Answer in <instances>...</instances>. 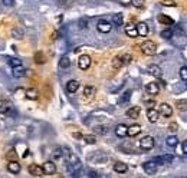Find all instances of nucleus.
Here are the masks:
<instances>
[{
    "label": "nucleus",
    "instance_id": "1",
    "mask_svg": "<svg viewBox=\"0 0 187 178\" xmlns=\"http://www.w3.org/2000/svg\"><path fill=\"white\" fill-rule=\"evenodd\" d=\"M62 149H63V152L66 154L68 167H71V170H81V161H79V158L75 154H72L69 148H62Z\"/></svg>",
    "mask_w": 187,
    "mask_h": 178
},
{
    "label": "nucleus",
    "instance_id": "2",
    "mask_svg": "<svg viewBox=\"0 0 187 178\" xmlns=\"http://www.w3.org/2000/svg\"><path fill=\"white\" fill-rule=\"evenodd\" d=\"M141 50L142 53L147 55V56H153L157 52V45L153 40H144L141 43Z\"/></svg>",
    "mask_w": 187,
    "mask_h": 178
},
{
    "label": "nucleus",
    "instance_id": "3",
    "mask_svg": "<svg viewBox=\"0 0 187 178\" xmlns=\"http://www.w3.org/2000/svg\"><path fill=\"white\" fill-rule=\"evenodd\" d=\"M142 168H144V172H146V174L154 175L158 170V164H157L155 159H153V161H147V162L142 164Z\"/></svg>",
    "mask_w": 187,
    "mask_h": 178
},
{
    "label": "nucleus",
    "instance_id": "4",
    "mask_svg": "<svg viewBox=\"0 0 187 178\" xmlns=\"http://www.w3.org/2000/svg\"><path fill=\"white\" fill-rule=\"evenodd\" d=\"M140 147H141L142 151H150V149L154 148V138L147 135V137L141 138V141H140Z\"/></svg>",
    "mask_w": 187,
    "mask_h": 178
},
{
    "label": "nucleus",
    "instance_id": "5",
    "mask_svg": "<svg viewBox=\"0 0 187 178\" xmlns=\"http://www.w3.org/2000/svg\"><path fill=\"white\" fill-rule=\"evenodd\" d=\"M78 66H79V69L87 71L88 68L91 66V56H88V55H81L78 59Z\"/></svg>",
    "mask_w": 187,
    "mask_h": 178
},
{
    "label": "nucleus",
    "instance_id": "6",
    "mask_svg": "<svg viewBox=\"0 0 187 178\" xmlns=\"http://www.w3.org/2000/svg\"><path fill=\"white\" fill-rule=\"evenodd\" d=\"M96 29L100 30L101 33H109V32L112 30V25L107 20H100L98 22V25H96Z\"/></svg>",
    "mask_w": 187,
    "mask_h": 178
},
{
    "label": "nucleus",
    "instance_id": "7",
    "mask_svg": "<svg viewBox=\"0 0 187 178\" xmlns=\"http://www.w3.org/2000/svg\"><path fill=\"white\" fill-rule=\"evenodd\" d=\"M42 170H43V174L52 175V174H55V171H56V165H55L52 161H46V162H43Z\"/></svg>",
    "mask_w": 187,
    "mask_h": 178
},
{
    "label": "nucleus",
    "instance_id": "8",
    "mask_svg": "<svg viewBox=\"0 0 187 178\" xmlns=\"http://www.w3.org/2000/svg\"><path fill=\"white\" fill-rule=\"evenodd\" d=\"M135 27H137L138 36H147V35H148V32H150L148 25H147L146 22H140V23H138Z\"/></svg>",
    "mask_w": 187,
    "mask_h": 178
},
{
    "label": "nucleus",
    "instance_id": "9",
    "mask_svg": "<svg viewBox=\"0 0 187 178\" xmlns=\"http://www.w3.org/2000/svg\"><path fill=\"white\" fill-rule=\"evenodd\" d=\"M158 116H160V112L155 111L154 108H148V109H147V118H148L150 122L155 124V122L158 121Z\"/></svg>",
    "mask_w": 187,
    "mask_h": 178
},
{
    "label": "nucleus",
    "instance_id": "10",
    "mask_svg": "<svg viewBox=\"0 0 187 178\" xmlns=\"http://www.w3.org/2000/svg\"><path fill=\"white\" fill-rule=\"evenodd\" d=\"M146 92L148 93V95H157L158 92H160V86H158V83H155V82L147 83Z\"/></svg>",
    "mask_w": 187,
    "mask_h": 178
},
{
    "label": "nucleus",
    "instance_id": "11",
    "mask_svg": "<svg viewBox=\"0 0 187 178\" xmlns=\"http://www.w3.org/2000/svg\"><path fill=\"white\" fill-rule=\"evenodd\" d=\"M160 114H161L164 118H170L173 115V108L168 104H161L160 105Z\"/></svg>",
    "mask_w": 187,
    "mask_h": 178
},
{
    "label": "nucleus",
    "instance_id": "12",
    "mask_svg": "<svg viewBox=\"0 0 187 178\" xmlns=\"http://www.w3.org/2000/svg\"><path fill=\"white\" fill-rule=\"evenodd\" d=\"M173 159H174V155L173 154H166V155H161V157L155 158L157 164H170V162H173Z\"/></svg>",
    "mask_w": 187,
    "mask_h": 178
},
{
    "label": "nucleus",
    "instance_id": "13",
    "mask_svg": "<svg viewBox=\"0 0 187 178\" xmlns=\"http://www.w3.org/2000/svg\"><path fill=\"white\" fill-rule=\"evenodd\" d=\"M140 132H141V126L138 124L131 125V126H128V129H127V135H128V137H137Z\"/></svg>",
    "mask_w": 187,
    "mask_h": 178
},
{
    "label": "nucleus",
    "instance_id": "14",
    "mask_svg": "<svg viewBox=\"0 0 187 178\" xmlns=\"http://www.w3.org/2000/svg\"><path fill=\"white\" fill-rule=\"evenodd\" d=\"M7 170H9V172H12V174H19V172H20V164L17 161H9Z\"/></svg>",
    "mask_w": 187,
    "mask_h": 178
},
{
    "label": "nucleus",
    "instance_id": "15",
    "mask_svg": "<svg viewBox=\"0 0 187 178\" xmlns=\"http://www.w3.org/2000/svg\"><path fill=\"white\" fill-rule=\"evenodd\" d=\"M28 170H29V172L32 175H35V177H40V175H43V170H42V167L36 165V164L29 165V167H28Z\"/></svg>",
    "mask_w": 187,
    "mask_h": 178
},
{
    "label": "nucleus",
    "instance_id": "16",
    "mask_svg": "<svg viewBox=\"0 0 187 178\" xmlns=\"http://www.w3.org/2000/svg\"><path fill=\"white\" fill-rule=\"evenodd\" d=\"M148 73L151 75V76H154V78H161V69H160V66H157V65H150L148 66Z\"/></svg>",
    "mask_w": 187,
    "mask_h": 178
},
{
    "label": "nucleus",
    "instance_id": "17",
    "mask_svg": "<svg viewBox=\"0 0 187 178\" xmlns=\"http://www.w3.org/2000/svg\"><path fill=\"white\" fill-rule=\"evenodd\" d=\"M140 112H141L140 106H133V108H130L128 111H127V116L131 118V119H137L138 116H140Z\"/></svg>",
    "mask_w": 187,
    "mask_h": 178
},
{
    "label": "nucleus",
    "instance_id": "18",
    "mask_svg": "<svg viewBox=\"0 0 187 178\" xmlns=\"http://www.w3.org/2000/svg\"><path fill=\"white\" fill-rule=\"evenodd\" d=\"M114 171L115 172H120V174H124V172H127L128 171V165L125 164V162H115L114 164Z\"/></svg>",
    "mask_w": 187,
    "mask_h": 178
},
{
    "label": "nucleus",
    "instance_id": "19",
    "mask_svg": "<svg viewBox=\"0 0 187 178\" xmlns=\"http://www.w3.org/2000/svg\"><path fill=\"white\" fill-rule=\"evenodd\" d=\"M125 33H127V36H130V37H137L138 36L137 27H135L133 23H128V25L125 26Z\"/></svg>",
    "mask_w": 187,
    "mask_h": 178
},
{
    "label": "nucleus",
    "instance_id": "20",
    "mask_svg": "<svg viewBox=\"0 0 187 178\" xmlns=\"http://www.w3.org/2000/svg\"><path fill=\"white\" fill-rule=\"evenodd\" d=\"M127 129H128V126H127V125H124V124H118V125L115 126V134H117V137H120V138L125 137V135H127Z\"/></svg>",
    "mask_w": 187,
    "mask_h": 178
},
{
    "label": "nucleus",
    "instance_id": "21",
    "mask_svg": "<svg viewBox=\"0 0 187 178\" xmlns=\"http://www.w3.org/2000/svg\"><path fill=\"white\" fill-rule=\"evenodd\" d=\"M25 95L28 99H32V101H36L37 98H39V92H37V89H35V88H29V89H26Z\"/></svg>",
    "mask_w": 187,
    "mask_h": 178
},
{
    "label": "nucleus",
    "instance_id": "22",
    "mask_svg": "<svg viewBox=\"0 0 187 178\" xmlns=\"http://www.w3.org/2000/svg\"><path fill=\"white\" fill-rule=\"evenodd\" d=\"M79 89V82L78 81H75V79H72V81H69V82L66 83V91L71 92V93H75V92Z\"/></svg>",
    "mask_w": 187,
    "mask_h": 178
},
{
    "label": "nucleus",
    "instance_id": "23",
    "mask_svg": "<svg viewBox=\"0 0 187 178\" xmlns=\"http://www.w3.org/2000/svg\"><path fill=\"white\" fill-rule=\"evenodd\" d=\"M12 36L13 39H17V40H22L25 37V30L22 27H13L12 29Z\"/></svg>",
    "mask_w": 187,
    "mask_h": 178
},
{
    "label": "nucleus",
    "instance_id": "24",
    "mask_svg": "<svg viewBox=\"0 0 187 178\" xmlns=\"http://www.w3.org/2000/svg\"><path fill=\"white\" fill-rule=\"evenodd\" d=\"M94 95H95V86L87 85V86L83 88V96H85V98L91 99V98H94Z\"/></svg>",
    "mask_w": 187,
    "mask_h": 178
},
{
    "label": "nucleus",
    "instance_id": "25",
    "mask_svg": "<svg viewBox=\"0 0 187 178\" xmlns=\"http://www.w3.org/2000/svg\"><path fill=\"white\" fill-rule=\"evenodd\" d=\"M25 75H26V69L23 65H19V66L13 68V76H16V78H23Z\"/></svg>",
    "mask_w": 187,
    "mask_h": 178
},
{
    "label": "nucleus",
    "instance_id": "26",
    "mask_svg": "<svg viewBox=\"0 0 187 178\" xmlns=\"http://www.w3.org/2000/svg\"><path fill=\"white\" fill-rule=\"evenodd\" d=\"M158 22L161 23V25H167V26H170V25H173L174 23V20L171 19L170 16H167V14H158Z\"/></svg>",
    "mask_w": 187,
    "mask_h": 178
},
{
    "label": "nucleus",
    "instance_id": "27",
    "mask_svg": "<svg viewBox=\"0 0 187 178\" xmlns=\"http://www.w3.org/2000/svg\"><path fill=\"white\" fill-rule=\"evenodd\" d=\"M33 60H35V63H36V65H43V63L46 62L45 53H43V52H36V53H35V56H33Z\"/></svg>",
    "mask_w": 187,
    "mask_h": 178
},
{
    "label": "nucleus",
    "instance_id": "28",
    "mask_svg": "<svg viewBox=\"0 0 187 178\" xmlns=\"http://www.w3.org/2000/svg\"><path fill=\"white\" fill-rule=\"evenodd\" d=\"M166 144L168 145L170 148H174V147H177V145H179V139H177V137H176V135H170V137H167Z\"/></svg>",
    "mask_w": 187,
    "mask_h": 178
},
{
    "label": "nucleus",
    "instance_id": "29",
    "mask_svg": "<svg viewBox=\"0 0 187 178\" xmlns=\"http://www.w3.org/2000/svg\"><path fill=\"white\" fill-rule=\"evenodd\" d=\"M59 66L62 68V69H68V68L71 66V60H69V58H68L66 55L59 59Z\"/></svg>",
    "mask_w": 187,
    "mask_h": 178
},
{
    "label": "nucleus",
    "instance_id": "30",
    "mask_svg": "<svg viewBox=\"0 0 187 178\" xmlns=\"http://www.w3.org/2000/svg\"><path fill=\"white\" fill-rule=\"evenodd\" d=\"M112 22H114L115 26H122L124 25V16H122L121 13H117V14H114V17H112Z\"/></svg>",
    "mask_w": 187,
    "mask_h": 178
},
{
    "label": "nucleus",
    "instance_id": "31",
    "mask_svg": "<svg viewBox=\"0 0 187 178\" xmlns=\"http://www.w3.org/2000/svg\"><path fill=\"white\" fill-rule=\"evenodd\" d=\"M121 66H124L122 65V60H121V56H115V58L112 59V68L114 69H120Z\"/></svg>",
    "mask_w": 187,
    "mask_h": 178
},
{
    "label": "nucleus",
    "instance_id": "32",
    "mask_svg": "<svg viewBox=\"0 0 187 178\" xmlns=\"http://www.w3.org/2000/svg\"><path fill=\"white\" fill-rule=\"evenodd\" d=\"M10 108V104L7 101H0V114H6Z\"/></svg>",
    "mask_w": 187,
    "mask_h": 178
},
{
    "label": "nucleus",
    "instance_id": "33",
    "mask_svg": "<svg viewBox=\"0 0 187 178\" xmlns=\"http://www.w3.org/2000/svg\"><path fill=\"white\" fill-rule=\"evenodd\" d=\"M7 62H9V65H10L12 68L22 65V60H20V59H17V58H7Z\"/></svg>",
    "mask_w": 187,
    "mask_h": 178
},
{
    "label": "nucleus",
    "instance_id": "34",
    "mask_svg": "<svg viewBox=\"0 0 187 178\" xmlns=\"http://www.w3.org/2000/svg\"><path fill=\"white\" fill-rule=\"evenodd\" d=\"M179 75H180V79L187 82V66H181L179 71Z\"/></svg>",
    "mask_w": 187,
    "mask_h": 178
},
{
    "label": "nucleus",
    "instance_id": "35",
    "mask_svg": "<svg viewBox=\"0 0 187 178\" xmlns=\"http://www.w3.org/2000/svg\"><path fill=\"white\" fill-rule=\"evenodd\" d=\"M121 60H122V65H130L131 63V60H133V56L130 53H125L121 56Z\"/></svg>",
    "mask_w": 187,
    "mask_h": 178
},
{
    "label": "nucleus",
    "instance_id": "36",
    "mask_svg": "<svg viewBox=\"0 0 187 178\" xmlns=\"http://www.w3.org/2000/svg\"><path fill=\"white\" fill-rule=\"evenodd\" d=\"M62 155H63V149L62 148H56L53 152H52V158H53V159H59Z\"/></svg>",
    "mask_w": 187,
    "mask_h": 178
},
{
    "label": "nucleus",
    "instance_id": "37",
    "mask_svg": "<svg viewBox=\"0 0 187 178\" xmlns=\"http://www.w3.org/2000/svg\"><path fill=\"white\" fill-rule=\"evenodd\" d=\"M6 158H9L10 161H16V158H17V152L15 151V149H10L7 154H6Z\"/></svg>",
    "mask_w": 187,
    "mask_h": 178
},
{
    "label": "nucleus",
    "instance_id": "38",
    "mask_svg": "<svg viewBox=\"0 0 187 178\" xmlns=\"http://www.w3.org/2000/svg\"><path fill=\"white\" fill-rule=\"evenodd\" d=\"M176 106L179 108V111H186L187 109V101H177V104H176Z\"/></svg>",
    "mask_w": 187,
    "mask_h": 178
},
{
    "label": "nucleus",
    "instance_id": "39",
    "mask_svg": "<svg viewBox=\"0 0 187 178\" xmlns=\"http://www.w3.org/2000/svg\"><path fill=\"white\" fill-rule=\"evenodd\" d=\"M94 132L104 135V134L108 132V128H107V126H95V128H94Z\"/></svg>",
    "mask_w": 187,
    "mask_h": 178
},
{
    "label": "nucleus",
    "instance_id": "40",
    "mask_svg": "<svg viewBox=\"0 0 187 178\" xmlns=\"http://www.w3.org/2000/svg\"><path fill=\"white\" fill-rule=\"evenodd\" d=\"M130 98H131V92L127 91V92L124 93V95L121 96V101H120V102H121V104H127V102L130 101Z\"/></svg>",
    "mask_w": 187,
    "mask_h": 178
},
{
    "label": "nucleus",
    "instance_id": "41",
    "mask_svg": "<svg viewBox=\"0 0 187 178\" xmlns=\"http://www.w3.org/2000/svg\"><path fill=\"white\" fill-rule=\"evenodd\" d=\"M83 139H85V142H87V144H95V142H96L95 135H85V137H83Z\"/></svg>",
    "mask_w": 187,
    "mask_h": 178
},
{
    "label": "nucleus",
    "instance_id": "42",
    "mask_svg": "<svg viewBox=\"0 0 187 178\" xmlns=\"http://www.w3.org/2000/svg\"><path fill=\"white\" fill-rule=\"evenodd\" d=\"M131 3H133L134 7L141 9L142 6H144V3H146V0H131Z\"/></svg>",
    "mask_w": 187,
    "mask_h": 178
},
{
    "label": "nucleus",
    "instance_id": "43",
    "mask_svg": "<svg viewBox=\"0 0 187 178\" xmlns=\"http://www.w3.org/2000/svg\"><path fill=\"white\" fill-rule=\"evenodd\" d=\"M171 36H173V30L171 29H166L161 32V37H164V39H170Z\"/></svg>",
    "mask_w": 187,
    "mask_h": 178
},
{
    "label": "nucleus",
    "instance_id": "44",
    "mask_svg": "<svg viewBox=\"0 0 187 178\" xmlns=\"http://www.w3.org/2000/svg\"><path fill=\"white\" fill-rule=\"evenodd\" d=\"M160 3L164 4V6H170V7H174V6H176L174 0H160Z\"/></svg>",
    "mask_w": 187,
    "mask_h": 178
},
{
    "label": "nucleus",
    "instance_id": "45",
    "mask_svg": "<svg viewBox=\"0 0 187 178\" xmlns=\"http://www.w3.org/2000/svg\"><path fill=\"white\" fill-rule=\"evenodd\" d=\"M177 129H179V125L176 124V122H171V124L168 125V131H170L171 134H174L176 131H177Z\"/></svg>",
    "mask_w": 187,
    "mask_h": 178
},
{
    "label": "nucleus",
    "instance_id": "46",
    "mask_svg": "<svg viewBox=\"0 0 187 178\" xmlns=\"http://www.w3.org/2000/svg\"><path fill=\"white\" fill-rule=\"evenodd\" d=\"M2 3H3L4 7H12L13 4H15V0H3Z\"/></svg>",
    "mask_w": 187,
    "mask_h": 178
},
{
    "label": "nucleus",
    "instance_id": "47",
    "mask_svg": "<svg viewBox=\"0 0 187 178\" xmlns=\"http://www.w3.org/2000/svg\"><path fill=\"white\" fill-rule=\"evenodd\" d=\"M79 26H81V29H85L88 26V22L85 19H82V20H79Z\"/></svg>",
    "mask_w": 187,
    "mask_h": 178
},
{
    "label": "nucleus",
    "instance_id": "48",
    "mask_svg": "<svg viewBox=\"0 0 187 178\" xmlns=\"http://www.w3.org/2000/svg\"><path fill=\"white\" fill-rule=\"evenodd\" d=\"M181 148H183V152L187 154V139H186V141H183V145H181Z\"/></svg>",
    "mask_w": 187,
    "mask_h": 178
},
{
    "label": "nucleus",
    "instance_id": "49",
    "mask_svg": "<svg viewBox=\"0 0 187 178\" xmlns=\"http://www.w3.org/2000/svg\"><path fill=\"white\" fill-rule=\"evenodd\" d=\"M74 138H76V139H81V138H83V135L81 132H75L74 134Z\"/></svg>",
    "mask_w": 187,
    "mask_h": 178
},
{
    "label": "nucleus",
    "instance_id": "50",
    "mask_svg": "<svg viewBox=\"0 0 187 178\" xmlns=\"http://www.w3.org/2000/svg\"><path fill=\"white\" fill-rule=\"evenodd\" d=\"M56 2H58V4H59V6H63V4L66 3L68 0H56Z\"/></svg>",
    "mask_w": 187,
    "mask_h": 178
},
{
    "label": "nucleus",
    "instance_id": "51",
    "mask_svg": "<svg viewBox=\"0 0 187 178\" xmlns=\"http://www.w3.org/2000/svg\"><path fill=\"white\" fill-rule=\"evenodd\" d=\"M147 106H148V108H153V106H154V101H150V102H147Z\"/></svg>",
    "mask_w": 187,
    "mask_h": 178
},
{
    "label": "nucleus",
    "instance_id": "52",
    "mask_svg": "<svg viewBox=\"0 0 187 178\" xmlns=\"http://www.w3.org/2000/svg\"><path fill=\"white\" fill-rule=\"evenodd\" d=\"M89 177H98V174L96 172H89Z\"/></svg>",
    "mask_w": 187,
    "mask_h": 178
}]
</instances>
